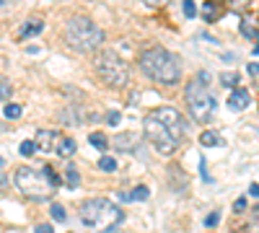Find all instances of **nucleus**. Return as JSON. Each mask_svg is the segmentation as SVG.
I'll return each instance as SVG.
<instances>
[{
	"mask_svg": "<svg viewBox=\"0 0 259 233\" xmlns=\"http://www.w3.org/2000/svg\"><path fill=\"white\" fill-rule=\"evenodd\" d=\"M140 70L150 78L161 83V86H177L182 80V65L174 52L163 47H150L140 55Z\"/></svg>",
	"mask_w": 259,
	"mask_h": 233,
	"instance_id": "nucleus-1",
	"label": "nucleus"
},
{
	"mask_svg": "<svg viewBox=\"0 0 259 233\" xmlns=\"http://www.w3.org/2000/svg\"><path fill=\"white\" fill-rule=\"evenodd\" d=\"M13 181H16V189L21 195L29 197V200H36V202L50 200L55 195V189L60 187V176L50 166H45L41 171L29 168V166H21L16 171V176H13Z\"/></svg>",
	"mask_w": 259,
	"mask_h": 233,
	"instance_id": "nucleus-2",
	"label": "nucleus"
},
{
	"mask_svg": "<svg viewBox=\"0 0 259 233\" xmlns=\"http://www.w3.org/2000/svg\"><path fill=\"white\" fill-rule=\"evenodd\" d=\"M104 29L85 16H73L65 24V41L75 52H96L104 47Z\"/></svg>",
	"mask_w": 259,
	"mask_h": 233,
	"instance_id": "nucleus-3",
	"label": "nucleus"
},
{
	"mask_svg": "<svg viewBox=\"0 0 259 233\" xmlns=\"http://www.w3.org/2000/svg\"><path fill=\"white\" fill-rule=\"evenodd\" d=\"M80 220L91 228H106V233H112L124 220V213L112 200L96 197V200H89L80 205Z\"/></svg>",
	"mask_w": 259,
	"mask_h": 233,
	"instance_id": "nucleus-4",
	"label": "nucleus"
},
{
	"mask_svg": "<svg viewBox=\"0 0 259 233\" xmlns=\"http://www.w3.org/2000/svg\"><path fill=\"white\" fill-rule=\"evenodd\" d=\"M94 73L99 80L109 88H124L130 83V68L127 62L114 50H99L94 57Z\"/></svg>",
	"mask_w": 259,
	"mask_h": 233,
	"instance_id": "nucleus-5",
	"label": "nucleus"
},
{
	"mask_svg": "<svg viewBox=\"0 0 259 233\" xmlns=\"http://www.w3.org/2000/svg\"><path fill=\"white\" fill-rule=\"evenodd\" d=\"M205 78H207V75L200 73L194 80H189L187 94H184L187 109H189V114L194 117V122H210L212 114H215V99H212V94H210V88H207V80H205Z\"/></svg>",
	"mask_w": 259,
	"mask_h": 233,
	"instance_id": "nucleus-6",
	"label": "nucleus"
},
{
	"mask_svg": "<svg viewBox=\"0 0 259 233\" xmlns=\"http://www.w3.org/2000/svg\"><path fill=\"white\" fill-rule=\"evenodd\" d=\"M143 132H145V140L156 148V151L161 156H171L179 148V143L174 140V135H171L166 127L153 117V114H145V122H143Z\"/></svg>",
	"mask_w": 259,
	"mask_h": 233,
	"instance_id": "nucleus-7",
	"label": "nucleus"
},
{
	"mask_svg": "<svg viewBox=\"0 0 259 233\" xmlns=\"http://www.w3.org/2000/svg\"><path fill=\"white\" fill-rule=\"evenodd\" d=\"M150 114H153V117L166 127V130L174 135V140L182 145V140L187 137V122H184V117H182L179 109H174V107H156Z\"/></svg>",
	"mask_w": 259,
	"mask_h": 233,
	"instance_id": "nucleus-8",
	"label": "nucleus"
},
{
	"mask_svg": "<svg viewBox=\"0 0 259 233\" xmlns=\"http://www.w3.org/2000/svg\"><path fill=\"white\" fill-rule=\"evenodd\" d=\"M57 140H60V135L55 130H39V135L34 140V148H36V151H41V153H52Z\"/></svg>",
	"mask_w": 259,
	"mask_h": 233,
	"instance_id": "nucleus-9",
	"label": "nucleus"
},
{
	"mask_svg": "<svg viewBox=\"0 0 259 233\" xmlns=\"http://www.w3.org/2000/svg\"><path fill=\"white\" fill-rule=\"evenodd\" d=\"M138 140H140V135L124 132V135H117L114 140H109V145L114 143V148H117V151H122V153H135L138 151Z\"/></svg>",
	"mask_w": 259,
	"mask_h": 233,
	"instance_id": "nucleus-10",
	"label": "nucleus"
},
{
	"mask_svg": "<svg viewBox=\"0 0 259 233\" xmlns=\"http://www.w3.org/2000/svg\"><path fill=\"white\" fill-rule=\"evenodd\" d=\"M249 104H251V94L246 88H233V94L228 96V107L233 112H244L249 109Z\"/></svg>",
	"mask_w": 259,
	"mask_h": 233,
	"instance_id": "nucleus-11",
	"label": "nucleus"
},
{
	"mask_svg": "<svg viewBox=\"0 0 259 233\" xmlns=\"http://www.w3.org/2000/svg\"><path fill=\"white\" fill-rule=\"evenodd\" d=\"M223 11H226V6L221 3V0H205V6H202V16H205L207 24L218 21V18L223 16Z\"/></svg>",
	"mask_w": 259,
	"mask_h": 233,
	"instance_id": "nucleus-12",
	"label": "nucleus"
},
{
	"mask_svg": "<svg viewBox=\"0 0 259 233\" xmlns=\"http://www.w3.org/2000/svg\"><path fill=\"white\" fill-rule=\"evenodd\" d=\"M41 29H45V21H41V18H36V16H31V18H26V24L21 26L18 36H21V39H31V36L41 34Z\"/></svg>",
	"mask_w": 259,
	"mask_h": 233,
	"instance_id": "nucleus-13",
	"label": "nucleus"
},
{
	"mask_svg": "<svg viewBox=\"0 0 259 233\" xmlns=\"http://www.w3.org/2000/svg\"><path fill=\"white\" fill-rule=\"evenodd\" d=\"M60 119H62L65 124H80V122H83V109L78 107V104H73V107H65L62 114H60Z\"/></svg>",
	"mask_w": 259,
	"mask_h": 233,
	"instance_id": "nucleus-14",
	"label": "nucleus"
},
{
	"mask_svg": "<svg viewBox=\"0 0 259 233\" xmlns=\"http://www.w3.org/2000/svg\"><path fill=\"white\" fill-rule=\"evenodd\" d=\"M55 151H57L62 158H70V156L78 151V143H75L73 137H60L57 145H55Z\"/></svg>",
	"mask_w": 259,
	"mask_h": 233,
	"instance_id": "nucleus-15",
	"label": "nucleus"
},
{
	"mask_svg": "<svg viewBox=\"0 0 259 233\" xmlns=\"http://www.w3.org/2000/svg\"><path fill=\"white\" fill-rule=\"evenodd\" d=\"M200 143L205 145V148H218V145H223V137L218 135V132H202V137H200Z\"/></svg>",
	"mask_w": 259,
	"mask_h": 233,
	"instance_id": "nucleus-16",
	"label": "nucleus"
},
{
	"mask_svg": "<svg viewBox=\"0 0 259 233\" xmlns=\"http://www.w3.org/2000/svg\"><path fill=\"white\" fill-rule=\"evenodd\" d=\"M89 143L94 148H99V151H106V148H109V137H106L104 132H91L89 135Z\"/></svg>",
	"mask_w": 259,
	"mask_h": 233,
	"instance_id": "nucleus-17",
	"label": "nucleus"
},
{
	"mask_svg": "<svg viewBox=\"0 0 259 233\" xmlns=\"http://www.w3.org/2000/svg\"><path fill=\"white\" fill-rule=\"evenodd\" d=\"M241 34L246 39H256V24H254V18H241Z\"/></svg>",
	"mask_w": 259,
	"mask_h": 233,
	"instance_id": "nucleus-18",
	"label": "nucleus"
},
{
	"mask_svg": "<svg viewBox=\"0 0 259 233\" xmlns=\"http://www.w3.org/2000/svg\"><path fill=\"white\" fill-rule=\"evenodd\" d=\"M13 94V86H11V80L6 75H0V101H8Z\"/></svg>",
	"mask_w": 259,
	"mask_h": 233,
	"instance_id": "nucleus-19",
	"label": "nucleus"
},
{
	"mask_svg": "<svg viewBox=\"0 0 259 233\" xmlns=\"http://www.w3.org/2000/svg\"><path fill=\"white\" fill-rule=\"evenodd\" d=\"M99 168H101V171H117V161L114 158H109V156H101V161H99Z\"/></svg>",
	"mask_w": 259,
	"mask_h": 233,
	"instance_id": "nucleus-20",
	"label": "nucleus"
},
{
	"mask_svg": "<svg viewBox=\"0 0 259 233\" xmlns=\"http://www.w3.org/2000/svg\"><path fill=\"white\" fill-rule=\"evenodd\" d=\"M18 151H21V156H24V158H31V156L36 153L34 140H24V143H21V148H18Z\"/></svg>",
	"mask_w": 259,
	"mask_h": 233,
	"instance_id": "nucleus-21",
	"label": "nucleus"
},
{
	"mask_svg": "<svg viewBox=\"0 0 259 233\" xmlns=\"http://www.w3.org/2000/svg\"><path fill=\"white\" fill-rule=\"evenodd\" d=\"M3 114H6V119H18L21 117V107H18V104H6Z\"/></svg>",
	"mask_w": 259,
	"mask_h": 233,
	"instance_id": "nucleus-22",
	"label": "nucleus"
},
{
	"mask_svg": "<svg viewBox=\"0 0 259 233\" xmlns=\"http://www.w3.org/2000/svg\"><path fill=\"white\" fill-rule=\"evenodd\" d=\"M148 195H150L148 187H138V189H133V192L127 195V202H130V200H148Z\"/></svg>",
	"mask_w": 259,
	"mask_h": 233,
	"instance_id": "nucleus-23",
	"label": "nucleus"
},
{
	"mask_svg": "<svg viewBox=\"0 0 259 233\" xmlns=\"http://www.w3.org/2000/svg\"><path fill=\"white\" fill-rule=\"evenodd\" d=\"M239 80H241V78L236 75V73H226V75H223V86H226V88H239Z\"/></svg>",
	"mask_w": 259,
	"mask_h": 233,
	"instance_id": "nucleus-24",
	"label": "nucleus"
},
{
	"mask_svg": "<svg viewBox=\"0 0 259 233\" xmlns=\"http://www.w3.org/2000/svg\"><path fill=\"white\" fill-rule=\"evenodd\" d=\"M182 11H184L187 18H194V16H197V6H194V0H184V3H182Z\"/></svg>",
	"mask_w": 259,
	"mask_h": 233,
	"instance_id": "nucleus-25",
	"label": "nucleus"
},
{
	"mask_svg": "<svg viewBox=\"0 0 259 233\" xmlns=\"http://www.w3.org/2000/svg\"><path fill=\"white\" fill-rule=\"evenodd\" d=\"M50 213H52V218L60 220V223L68 218V213H65V207H62V205H52V207H50Z\"/></svg>",
	"mask_w": 259,
	"mask_h": 233,
	"instance_id": "nucleus-26",
	"label": "nucleus"
},
{
	"mask_svg": "<svg viewBox=\"0 0 259 233\" xmlns=\"http://www.w3.org/2000/svg\"><path fill=\"white\" fill-rule=\"evenodd\" d=\"M68 181H70V187H78V171H75V166H68Z\"/></svg>",
	"mask_w": 259,
	"mask_h": 233,
	"instance_id": "nucleus-27",
	"label": "nucleus"
},
{
	"mask_svg": "<svg viewBox=\"0 0 259 233\" xmlns=\"http://www.w3.org/2000/svg\"><path fill=\"white\" fill-rule=\"evenodd\" d=\"M218 220H221V213H210V215L205 218V225H207V228H215V225H218Z\"/></svg>",
	"mask_w": 259,
	"mask_h": 233,
	"instance_id": "nucleus-28",
	"label": "nucleus"
},
{
	"mask_svg": "<svg viewBox=\"0 0 259 233\" xmlns=\"http://www.w3.org/2000/svg\"><path fill=\"white\" fill-rule=\"evenodd\" d=\"M119 119H122V114H119V112H109V114H106V124H112V127H117V124H119Z\"/></svg>",
	"mask_w": 259,
	"mask_h": 233,
	"instance_id": "nucleus-29",
	"label": "nucleus"
},
{
	"mask_svg": "<svg viewBox=\"0 0 259 233\" xmlns=\"http://www.w3.org/2000/svg\"><path fill=\"white\" fill-rule=\"evenodd\" d=\"M34 233H55V228H52L50 223H39V225L34 228Z\"/></svg>",
	"mask_w": 259,
	"mask_h": 233,
	"instance_id": "nucleus-30",
	"label": "nucleus"
},
{
	"mask_svg": "<svg viewBox=\"0 0 259 233\" xmlns=\"http://www.w3.org/2000/svg\"><path fill=\"white\" fill-rule=\"evenodd\" d=\"M233 210H236V213H244V210H246V197L236 200V202H233Z\"/></svg>",
	"mask_w": 259,
	"mask_h": 233,
	"instance_id": "nucleus-31",
	"label": "nucleus"
},
{
	"mask_svg": "<svg viewBox=\"0 0 259 233\" xmlns=\"http://www.w3.org/2000/svg\"><path fill=\"white\" fill-rule=\"evenodd\" d=\"M249 75H251V78H256V75H259V68H256V62H251V65H249Z\"/></svg>",
	"mask_w": 259,
	"mask_h": 233,
	"instance_id": "nucleus-32",
	"label": "nucleus"
},
{
	"mask_svg": "<svg viewBox=\"0 0 259 233\" xmlns=\"http://www.w3.org/2000/svg\"><path fill=\"white\" fill-rule=\"evenodd\" d=\"M249 195H251V197H259V187H256V184L249 187Z\"/></svg>",
	"mask_w": 259,
	"mask_h": 233,
	"instance_id": "nucleus-33",
	"label": "nucleus"
},
{
	"mask_svg": "<svg viewBox=\"0 0 259 233\" xmlns=\"http://www.w3.org/2000/svg\"><path fill=\"white\" fill-rule=\"evenodd\" d=\"M0 189H6V176L0 174Z\"/></svg>",
	"mask_w": 259,
	"mask_h": 233,
	"instance_id": "nucleus-34",
	"label": "nucleus"
},
{
	"mask_svg": "<svg viewBox=\"0 0 259 233\" xmlns=\"http://www.w3.org/2000/svg\"><path fill=\"white\" fill-rule=\"evenodd\" d=\"M3 3H6V0H0V6H3Z\"/></svg>",
	"mask_w": 259,
	"mask_h": 233,
	"instance_id": "nucleus-35",
	"label": "nucleus"
}]
</instances>
